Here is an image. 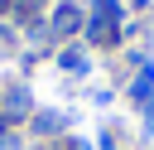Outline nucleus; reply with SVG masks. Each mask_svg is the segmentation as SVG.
<instances>
[{"instance_id": "obj_1", "label": "nucleus", "mask_w": 154, "mask_h": 150, "mask_svg": "<svg viewBox=\"0 0 154 150\" xmlns=\"http://www.w3.org/2000/svg\"><path fill=\"white\" fill-rule=\"evenodd\" d=\"M130 97H135V102H149V97H154V68H144V73L135 77V87H130Z\"/></svg>"}, {"instance_id": "obj_2", "label": "nucleus", "mask_w": 154, "mask_h": 150, "mask_svg": "<svg viewBox=\"0 0 154 150\" xmlns=\"http://www.w3.org/2000/svg\"><path fill=\"white\" fill-rule=\"evenodd\" d=\"M77 24H82V15H77L72 5H63V10L53 15V29H58V34H67V29H77Z\"/></svg>"}, {"instance_id": "obj_3", "label": "nucleus", "mask_w": 154, "mask_h": 150, "mask_svg": "<svg viewBox=\"0 0 154 150\" xmlns=\"http://www.w3.org/2000/svg\"><path fill=\"white\" fill-rule=\"evenodd\" d=\"M24 111H29V92H24V87H14V92L5 97V116H24Z\"/></svg>"}, {"instance_id": "obj_4", "label": "nucleus", "mask_w": 154, "mask_h": 150, "mask_svg": "<svg viewBox=\"0 0 154 150\" xmlns=\"http://www.w3.org/2000/svg\"><path fill=\"white\" fill-rule=\"evenodd\" d=\"M34 131H38V135H53V131H63V116H58V111H38V116H34Z\"/></svg>"}, {"instance_id": "obj_5", "label": "nucleus", "mask_w": 154, "mask_h": 150, "mask_svg": "<svg viewBox=\"0 0 154 150\" xmlns=\"http://www.w3.org/2000/svg\"><path fill=\"white\" fill-rule=\"evenodd\" d=\"M63 68H67V73H87V58H82L77 48H67V53H63Z\"/></svg>"}, {"instance_id": "obj_6", "label": "nucleus", "mask_w": 154, "mask_h": 150, "mask_svg": "<svg viewBox=\"0 0 154 150\" xmlns=\"http://www.w3.org/2000/svg\"><path fill=\"white\" fill-rule=\"evenodd\" d=\"M144 126H149V131H154V102H149V111H144Z\"/></svg>"}, {"instance_id": "obj_7", "label": "nucleus", "mask_w": 154, "mask_h": 150, "mask_svg": "<svg viewBox=\"0 0 154 150\" xmlns=\"http://www.w3.org/2000/svg\"><path fill=\"white\" fill-rule=\"evenodd\" d=\"M77 150H87V145H77Z\"/></svg>"}]
</instances>
